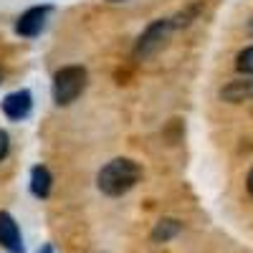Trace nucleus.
Listing matches in <instances>:
<instances>
[{
	"mask_svg": "<svg viewBox=\"0 0 253 253\" xmlns=\"http://www.w3.org/2000/svg\"><path fill=\"white\" fill-rule=\"evenodd\" d=\"M225 101H243L248 96H253V81H233V84H228V86L220 91Z\"/></svg>",
	"mask_w": 253,
	"mask_h": 253,
	"instance_id": "9",
	"label": "nucleus"
},
{
	"mask_svg": "<svg viewBox=\"0 0 253 253\" xmlns=\"http://www.w3.org/2000/svg\"><path fill=\"white\" fill-rule=\"evenodd\" d=\"M51 185H53V177H51V172H48V167H43V165H36L33 170H31V193L36 195V198H48L51 195Z\"/></svg>",
	"mask_w": 253,
	"mask_h": 253,
	"instance_id": "7",
	"label": "nucleus"
},
{
	"mask_svg": "<svg viewBox=\"0 0 253 253\" xmlns=\"http://www.w3.org/2000/svg\"><path fill=\"white\" fill-rule=\"evenodd\" d=\"M236 69H238V74H243V76H253V46H248V48H243V51L238 53Z\"/></svg>",
	"mask_w": 253,
	"mask_h": 253,
	"instance_id": "10",
	"label": "nucleus"
},
{
	"mask_svg": "<svg viewBox=\"0 0 253 253\" xmlns=\"http://www.w3.org/2000/svg\"><path fill=\"white\" fill-rule=\"evenodd\" d=\"M0 248H5L8 253H23L26 243L20 236V228L15 223V218L5 210H0Z\"/></svg>",
	"mask_w": 253,
	"mask_h": 253,
	"instance_id": "6",
	"label": "nucleus"
},
{
	"mask_svg": "<svg viewBox=\"0 0 253 253\" xmlns=\"http://www.w3.org/2000/svg\"><path fill=\"white\" fill-rule=\"evenodd\" d=\"M112 3H119V0H112Z\"/></svg>",
	"mask_w": 253,
	"mask_h": 253,
	"instance_id": "15",
	"label": "nucleus"
},
{
	"mask_svg": "<svg viewBox=\"0 0 253 253\" xmlns=\"http://www.w3.org/2000/svg\"><path fill=\"white\" fill-rule=\"evenodd\" d=\"M51 13V5H33L26 13H20L15 20V33L23 36V38H33L43 31L46 26V18Z\"/></svg>",
	"mask_w": 253,
	"mask_h": 253,
	"instance_id": "4",
	"label": "nucleus"
},
{
	"mask_svg": "<svg viewBox=\"0 0 253 253\" xmlns=\"http://www.w3.org/2000/svg\"><path fill=\"white\" fill-rule=\"evenodd\" d=\"M0 109H3V114L10 122H23L33 109V96H31L28 89H18V91L8 94L3 101H0Z\"/></svg>",
	"mask_w": 253,
	"mask_h": 253,
	"instance_id": "5",
	"label": "nucleus"
},
{
	"mask_svg": "<svg viewBox=\"0 0 253 253\" xmlns=\"http://www.w3.org/2000/svg\"><path fill=\"white\" fill-rule=\"evenodd\" d=\"M38 253H56V251H53V246H43V248H41Z\"/></svg>",
	"mask_w": 253,
	"mask_h": 253,
	"instance_id": "13",
	"label": "nucleus"
},
{
	"mask_svg": "<svg viewBox=\"0 0 253 253\" xmlns=\"http://www.w3.org/2000/svg\"><path fill=\"white\" fill-rule=\"evenodd\" d=\"M170 31H172L170 20H152V23L142 31V36L137 38V43H134V58L137 61H144V58L155 56L165 46V41H167V36H170Z\"/></svg>",
	"mask_w": 253,
	"mask_h": 253,
	"instance_id": "3",
	"label": "nucleus"
},
{
	"mask_svg": "<svg viewBox=\"0 0 253 253\" xmlns=\"http://www.w3.org/2000/svg\"><path fill=\"white\" fill-rule=\"evenodd\" d=\"M0 81H3V74H0Z\"/></svg>",
	"mask_w": 253,
	"mask_h": 253,
	"instance_id": "14",
	"label": "nucleus"
},
{
	"mask_svg": "<svg viewBox=\"0 0 253 253\" xmlns=\"http://www.w3.org/2000/svg\"><path fill=\"white\" fill-rule=\"evenodd\" d=\"M86 89V69L84 66H63L53 74V101L58 107L74 104Z\"/></svg>",
	"mask_w": 253,
	"mask_h": 253,
	"instance_id": "2",
	"label": "nucleus"
},
{
	"mask_svg": "<svg viewBox=\"0 0 253 253\" xmlns=\"http://www.w3.org/2000/svg\"><path fill=\"white\" fill-rule=\"evenodd\" d=\"M139 177H142V167L134 160L117 157L99 170L96 187H99V193H104L107 198H122L139 182Z\"/></svg>",
	"mask_w": 253,
	"mask_h": 253,
	"instance_id": "1",
	"label": "nucleus"
},
{
	"mask_svg": "<svg viewBox=\"0 0 253 253\" xmlns=\"http://www.w3.org/2000/svg\"><path fill=\"white\" fill-rule=\"evenodd\" d=\"M182 233V223L175 218H162L157 220V225L152 228V243H167Z\"/></svg>",
	"mask_w": 253,
	"mask_h": 253,
	"instance_id": "8",
	"label": "nucleus"
},
{
	"mask_svg": "<svg viewBox=\"0 0 253 253\" xmlns=\"http://www.w3.org/2000/svg\"><path fill=\"white\" fill-rule=\"evenodd\" d=\"M8 150H10V137L5 129H0V160H5Z\"/></svg>",
	"mask_w": 253,
	"mask_h": 253,
	"instance_id": "11",
	"label": "nucleus"
},
{
	"mask_svg": "<svg viewBox=\"0 0 253 253\" xmlns=\"http://www.w3.org/2000/svg\"><path fill=\"white\" fill-rule=\"evenodd\" d=\"M246 187H248V193L253 195V167H251V172H248V177H246Z\"/></svg>",
	"mask_w": 253,
	"mask_h": 253,
	"instance_id": "12",
	"label": "nucleus"
}]
</instances>
